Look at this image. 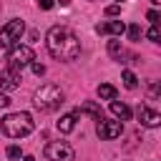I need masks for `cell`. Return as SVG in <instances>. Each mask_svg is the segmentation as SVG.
<instances>
[{"mask_svg": "<svg viewBox=\"0 0 161 161\" xmlns=\"http://www.w3.org/2000/svg\"><path fill=\"white\" fill-rule=\"evenodd\" d=\"M126 33H128V40H138V38H141V28H138V25H128Z\"/></svg>", "mask_w": 161, "mask_h": 161, "instance_id": "17", "label": "cell"}, {"mask_svg": "<svg viewBox=\"0 0 161 161\" xmlns=\"http://www.w3.org/2000/svg\"><path fill=\"white\" fill-rule=\"evenodd\" d=\"M5 153H8V158H20V156H23L20 146H8V148H5Z\"/></svg>", "mask_w": 161, "mask_h": 161, "instance_id": "19", "label": "cell"}, {"mask_svg": "<svg viewBox=\"0 0 161 161\" xmlns=\"http://www.w3.org/2000/svg\"><path fill=\"white\" fill-rule=\"evenodd\" d=\"M151 3H153V5H158V3H161V0H151Z\"/></svg>", "mask_w": 161, "mask_h": 161, "instance_id": "27", "label": "cell"}, {"mask_svg": "<svg viewBox=\"0 0 161 161\" xmlns=\"http://www.w3.org/2000/svg\"><path fill=\"white\" fill-rule=\"evenodd\" d=\"M73 113H75V118H78V116H91V118H96V121H101V118H103V111H101V106H96L93 101H86V103H80V106H78Z\"/></svg>", "mask_w": 161, "mask_h": 161, "instance_id": "11", "label": "cell"}, {"mask_svg": "<svg viewBox=\"0 0 161 161\" xmlns=\"http://www.w3.org/2000/svg\"><path fill=\"white\" fill-rule=\"evenodd\" d=\"M96 133H98V138H103V141L118 138V136L123 133V121H106V118H101V121L96 123Z\"/></svg>", "mask_w": 161, "mask_h": 161, "instance_id": "7", "label": "cell"}, {"mask_svg": "<svg viewBox=\"0 0 161 161\" xmlns=\"http://www.w3.org/2000/svg\"><path fill=\"white\" fill-rule=\"evenodd\" d=\"M118 3H123V0H118Z\"/></svg>", "mask_w": 161, "mask_h": 161, "instance_id": "28", "label": "cell"}, {"mask_svg": "<svg viewBox=\"0 0 161 161\" xmlns=\"http://www.w3.org/2000/svg\"><path fill=\"white\" fill-rule=\"evenodd\" d=\"M3 133L10 136V138H25L28 133H33L35 128V121L28 111H18V113H8L3 118Z\"/></svg>", "mask_w": 161, "mask_h": 161, "instance_id": "2", "label": "cell"}, {"mask_svg": "<svg viewBox=\"0 0 161 161\" xmlns=\"http://www.w3.org/2000/svg\"><path fill=\"white\" fill-rule=\"evenodd\" d=\"M35 5H38L40 10H50V8L55 5V0H35Z\"/></svg>", "mask_w": 161, "mask_h": 161, "instance_id": "20", "label": "cell"}, {"mask_svg": "<svg viewBox=\"0 0 161 161\" xmlns=\"http://www.w3.org/2000/svg\"><path fill=\"white\" fill-rule=\"evenodd\" d=\"M23 161H35V158H33V156H25V158H23Z\"/></svg>", "mask_w": 161, "mask_h": 161, "instance_id": "25", "label": "cell"}, {"mask_svg": "<svg viewBox=\"0 0 161 161\" xmlns=\"http://www.w3.org/2000/svg\"><path fill=\"white\" fill-rule=\"evenodd\" d=\"M146 18H148V20L156 25V23H158V10H148V13H146Z\"/></svg>", "mask_w": 161, "mask_h": 161, "instance_id": "23", "label": "cell"}, {"mask_svg": "<svg viewBox=\"0 0 161 161\" xmlns=\"http://www.w3.org/2000/svg\"><path fill=\"white\" fill-rule=\"evenodd\" d=\"M121 80H123V86H126V88H131V91L138 86V78H136V73H131V70H123Z\"/></svg>", "mask_w": 161, "mask_h": 161, "instance_id": "16", "label": "cell"}, {"mask_svg": "<svg viewBox=\"0 0 161 161\" xmlns=\"http://www.w3.org/2000/svg\"><path fill=\"white\" fill-rule=\"evenodd\" d=\"M111 111H113V116L118 121H128L131 118V108L126 103H121V101H111Z\"/></svg>", "mask_w": 161, "mask_h": 161, "instance_id": "12", "label": "cell"}, {"mask_svg": "<svg viewBox=\"0 0 161 161\" xmlns=\"http://www.w3.org/2000/svg\"><path fill=\"white\" fill-rule=\"evenodd\" d=\"M43 153H45L48 161H73L75 158V151L68 141H50Z\"/></svg>", "mask_w": 161, "mask_h": 161, "instance_id": "6", "label": "cell"}, {"mask_svg": "<svg viewBox=\"0 0 161 161\" xmlns=\"http://www.w3.org/2000/svg\"><path fill=\"white\" fill-rule=\"evenodd\" d=\"M75 128V113H65V116H60V121H58V131L60 133H70Z\"/></svg>", "mask_w": 161, "mask_h": 161, "instance_id": "13", "label": "cell"}, {"mask_svg": "<svg viewBox=\"0 0 161 161\" xmlns=\"http://www.w3.org/2000/svg\"><path fill=\"white\" fill-rule=\"evenodd\" d=\"M146 38H148L151 43H158V38H161V33H158V25H151V28H148V33H146Z\"/></svg>", "mask_w": 161, "mask_h": 161, "instance_id": "18", "label": "cell"}, {"mask_svg": "<svg viewBox=\"0 0 161 161\" xmlns=\"http://www.w3.org/2000/svg\"><path fill=\"white\" fill-rule=\"evenodd\" d=\"M45 45H48V53L55 60H63V63H70L80 55V40L65 25H53L45 35Z\"/></svg>", "mask_w": 161, "mask_h": 161, "instance_id": "1", "label": "cell"}, {"mask_svg": "<svg viewBox=\"0 0 161 161\" xmlns=\"http://www.w3.org/2000/svg\"><path fill=\"white\" fill-rule=\"evenodd\" d=\"M96 33H101V35H123L126 33V23L123 20H106V23H98L96 25Z\"/></svg>", "mask_w": 161, "mask_h": 161, "instance_id": "10", "label": "cell"}, {"mask_svg": "<svg viewBox=\"0 0 161 161\" xmlns=\"http://www.w3.org/2000/svg\"><path fill=\"white\" fill-rule=\"evenodd\" d=\"M138 121H141V126H146V128H156V126L161 123V113L141 103V106H138Z\"/></svg>", "mask_w": 161, "mask_h": 161, "instance_id": "9", "label": "cell"}, {"mask_svg": "<svg viewBox=\"0 0 161 161\" xmlns=\"http://www.w3.org/2000/svg\"><path fill=\"white\" fill-rule=\"evenodd\" d=\"M30 65H33V73H35V75H43V73H45V65H43V63H35V60H33Z\"/></svg>", "mask_w": 161, "mask_h": 161, "instance_id": "21", "label": "cell"}, {"mask_svg": "<svg viewBox=\"0 0 161 161\" xmlns=\"http://www.w3.org/2000/svg\"><path fill=\"white\" fill-rule=\"evenodd\" d=\"M68 3H70V0H60V5H68Z\"/></svg>", "mask_w": 161, "mask_h": 161, "instance_id": "26", "label": "cell"}, {"mask_svg": "<svg viewBox=\"0 0 161 161\" xmlns=\"http://www.w3.org/2000/svg\"><path fill=\"white\" fill-rule=\"evenodd\" d=\"M8 106H10V98H8V96L0 91V108H8Z\"/></svg>", "mask_w": 161, "mask_h": 161, "instance_id": "24", "label": "cell"}, {"mask_svg": "<svg viewBox=\"0 0 161 161\" xmlns=\"http://www.w3.org/2000/svg\"><path fill=\"white\" fill-rule=\"evenodd\" d=\"M108 55L116 58V60H121V58L126 55V53H123V45H121L118 40H111V43H108Z\"/></svg>", "mask_w": 161, "mask_h": 161, "instance_id": "15", "label": "cell"}, {"mask_svg": "<svg viewBox=\"0 0 161 161\" xmlns=\"http://www.w3.org/2000/svg\"><path fill=\"white\" fill-rule=\"evenodd\" d=\"M35 60V53H33V48L30 45H13L10 50H8V65L10 68H15V70H23L25 65H30Z\"/></svg>", "mask_w": 161, "mask_h": 161, "instance_id": "5", "label": "cell"}, {"mask_svg": "<svg viewBox=\"0 0 161 161\" xmlns=\"http://www.w3.org/2000/svg\"><path fill=\"white\" fill-rule=\"evenodd\" d=\"M118 13H121V5H108V8H106V15H111V18L118 15Z\"/></svg>", "mask_w": 161, "mask_h": 161, "instance_id": "22", "label": "cell"}, {"mask_svg": "<svg viewBox=\"0 0 161 161\" xmlns=\"http://www.w3.org/2000/svg\"><path fill=\"white\" fill-rule=\"evenodd\" d=\"M23 33H25V23H23L20 18H15V20H8V23L0 28V48L10 50L13 45H18V43H20Z\"/></svg>", "mask_w": 161, "mask_h": 161, "instance_id": "4", "label": "cell"}, {"mask_svg": "<svg viewBox=\"0 0 161 161\" xmlns=\"http://www.w3.org/2000/svg\"><path fill=\"white\" fill-rule=\"evenodd\" d=\"M0 8H3V5H0Z\"/></svg>", "mask_w": 161, "mask_h": 161, "instance_id": "29", "label": "cell"}, {"mask_svg": "<svg viewBox=\"0 0 161 161\" xmlns=\"http://www.w3.org/2000/svg\"><path fill=\"white\" fill-rule=\"evenodd\" d=\"M20 86V70L15 68H3L0 70V91H15Z\"/></svg>", "mask_w": 161, "mask_h": 161, "instance_id": "8", "label": "cell"}, {"mask_svg": "<svg viewBox=\"0 0 161 161\" xmlns=\"http://www.w3.org/2000/svg\"><path fill=\"white\" fill-rule=\"evenodd\" d=\"M63 91H60V86H55V83H45V86H40L35 93H33V106L38 108V111H55L60 103H63Z\"/></svg>", "mask_w": 161, "mask_h": 161, "instance_id": "3", "label": "cell"}, {"mask_svg": "<svg viewBox=\"0 0 161 161\" xmlns=\"http://www.w3.org/2000/svg\"><path fill=\"white\" fill-rule=\"evenodd\" d=\"M96 93H98V98H103V101H116V88H113L111 83H101Z\"/></svg>", "mask_w": 161, "mask_h": 161, "instance_id": "14", "label": "cell"}]
</instances>
